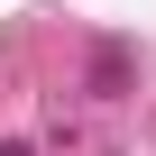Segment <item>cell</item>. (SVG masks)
I'll use <instances>...</instances> for the list:
<instances>
[{
	"instance_id": "cell-1",
	"label": "cell",
	"mask_w": 156,
	"mask_h": 156,
	"mask_svg": "<svg viewBox=\"0 0 156 156\" xmlns=\"http://www.w3.org/2000/svg\"><path fill=\"white\" fill-rule=\"evenodd\" d=\"M129 83V46H101V64H92V92H119Z\"/></svg>"
}]
</instances>
